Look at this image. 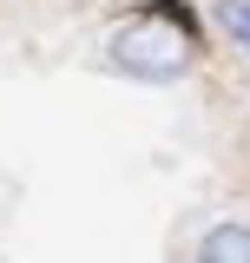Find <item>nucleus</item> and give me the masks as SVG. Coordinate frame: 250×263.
Here are the masks:
<instances>
[{
	"label": "nucleus",
	"mask_w": 250,
	"mask_h": 263,
	"mask_svg": "<svg viewBox=\"0 0 250 263\" xmlns=\"http://www.w3.org/2000/svg\"><path fill=\"white\" fill-rule=\"evenodd\" d=\"M191 263H250V217H224V224H211Z\"/></svg>",
	"instance_id": "2"
},
{
	"label": "nucleus",
	"mask_w": 250,
	"mask_h": 263,
	"mask_svg": "<svg viewBox=\"0 0 250 263\" xmlns=\"http://www.w3.org/2000/svg\"><path fill=\"white\" fill-rule=\"evenodd\" d=\"M218 27L237 53H250V0H218Z\"/></svg>",
	"instance_id": "3"
},
{
	"label": "nucleus",
	"mask_w": 250,
	"mask_h": 263,
	"mask_svg": "<svg viewBox=\"0 0 250 263\" xmlns=\"http://www.w3.org/2000/svg\"><path fill=\"white\" fill-rule=\"evenodd\" d=\"M112 66L132 72V79L165 86V79H178L191 66V40H185V27H171L165 13H145V20H132V27L112 33Z\"/></svg>",
	"instance_id": "1"
}]
</instances>
